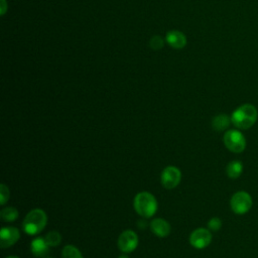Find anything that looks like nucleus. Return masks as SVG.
Returning a JSON list of instances; mask_svg holds the SVG:
<instances>
[{
    "label": "nucleus",
    "instance_id": "nucleus-22",
    "mask_svg": "<svg viewBox=\"0 0 258 258\" xmlns=\"http://www.w3.org/2000/svg\"><path fill=\"white\" fill-rule=\"evenodd\" d=\"M119 258H128V256H126V255H121Z\"/></svg>",
    "mask_w": 258,
    "mask_h": 258
},
{
    "label": "nucleus",
    "instance_id": "nucleus-13",
    "mask_svg": "<svg viewBox=\"0 0 258 258\" xmlns=\"http://www.w3.org/2000/svg\"><path fill=\"white\" fill-rule=\"evenodd\" d=\"M230 123H231V118H229L228 115L220 114V115L216 116V117L213 119L212 126H213V128H214L216 131H223V130H225L226 128L229 127Z\"/></svg>",
    "mask_w": 258,
    "mask_h": 258
},
{
    "label": "nucleus",
    "instance_id": "nucleus-7",
    "mask_svg": "<svg viewBox=\"0 0 258 258\" xmlns=\"http://www.w3.org/2000/svg\"><path fill=\"white\" fill-rule=\"evenodd\" d=\"M138 245V237L135 232L126 230L121 233L118 239V247L124 253H129L135 250Z\"/></svg>",
    "mask_w": 258,
    "mask_h": 258
},
{
    "label": "nucleus",
    "instance_id": "nucleus-6",
    "mask_svg": "<svg viewBox=\"0 0 258 258\" xmlns=\"http://www.w3.org/2000/svg\"><path fill=\"white\" fill-rule=\"evenodd\" d=\"M160 178H161L162 185L167 189H171V188H174L179 183L181 178V173L177 167L167 166L163 169Z\"/></svg>",
    "mask_w": 258,
    "mask_h": 258
},
{
    "label": "nucleus",
    "instance_id": "nucleus-3",
    "mask_svg": "<svg viewBox=\"0 0 258 258\" xmlns=\"http://www.w3.org/2000/svg\"><path fill=\"white\" fill-rule=\"evenodd\" d=\"M133 205L136 213L143 218H150L157 211V202L154 196L146 191L136 195Z\"/></svg>",
    "mask_w": 258,
    "mask_h": 258
},
{
    "label": "nucleus",
    "instance_id": "nucleus-20",
    "mask_svg": "<svg viewBox=\"0 0 258 258\" xmlns=\"http://www.w3.org/2000/svg\"><path fill=\"white\" fill-rule=\"evenodd\" d=\"M150 46L153 49H159L163 46V40L160 36H154L150 40Z\"/></svg>",
    "mask_w": 258,
    "mask_h": 258
},
{
    "label": "nucleus",
    "instance_id": "nucleus-18",
    "mask_svg": "<svg viewBox=\"0 0 258 258\" xmlns=\"http://www.w3.org/2000/svg\"><path fill=\"white\" fill-rule=\"evenodd\" d=\"M222 227V221L219 218H212L208 223V228L214 232L219 231Z\"/></svg>",
    "mask_w": 258,
    "mask_h": 258
},
{
    "label": "nucleus",
    "instance_id": "nucleus-15",
    "mask_svg": "<svg viewBox=\"0 0 258 258\" xmlns=\"http://www.w3.org/2000/svg\"><path fill=\"white\" fill-rule=\"evenodd\" d=\"M0 216L5 222H13L18 217V211L13 207H8L1 211Z\"/></svg>",
    "mask_w": 258,
    "mask_h": 258
},
{
    "label": "nucleus",
    "instance_id": "nucleus-1",
    "mask_svg": "<svg viewBox=\"0 0 258 258\" xmlns=\"http://www.w3.org/2000/svg\"><path fill=\"white\" fill-rule=\"evenodd\" d=\"M258 117L256 108L251 104H243L238 107L231 115V122L238 129H249L252 127Z\"/></svg>",
    "mask_w": 258,
    "mask_h": 258
},
{
    "label": "nucleus",
    "instance_id": "nucleus-23",
    "mask_svg": "<svg viewBox=\"0 0 258 258\" xmlns=\"http://www.w3.org/2000/svg\"><path fill=\"white\" fill-rule=\"evenodd\" d=\"M7 258H18V257H16V256H9V257H7Z\"/></svg>",
    "mask_w": 258,
    "mask_h": 258
},
{
    "label": "nucleus",
    "instance_id": "nucleus-19",
    "mask_svg": "<svg viewBox=\"0 0 258 258\" xmlns=\"http://www.w3.org/2000/svg\"><path fill=\"white\" fill-rule=\"evenodd\" d=\"M9 199V189L5 184L0 185V203L1 205H4Z\"/></svg>",
    "mask_w": 258,
    "mask_h": 258
},
{
    "label": "nucleus",
    "instance_id": "nucleus-16",
    "mask_svg": "<svg viewBox=\"0 0 258 258\" xmlns=\"http://www.w3.org/2000/svg\"><path fill=\"white\" fill-rule=\"evenodd\" d=\"M62 258H83L81 252L78 248L73 245H67L62 249Z\"/></svg>",
    "mask_w": 258,
    "mask_h": 258
},
{
    "label": "nucleus",
    "instance_id": "nucleus-24",
    "mask_svg": "<svg viewBox=\"0 0 258 258\" xmlns=\"http://www.w3.org/2000/svg\"><path fill=\"white\" fill-rule=\"evenodd\" d=\"M44 258H49V257H44Z\"/></svg>",
    "mask_w": 258,
    "mask_h": 258
},
{
    "label": "nucleus",
    "instance_id": "nucleus-17",
    "mask_svg": "<svg viewBox=\"0 0 258 258\" xmlns=\"http://www.w3.org/2000/svg\"><path fill=\"white\" fill-rule=\"evenodd\" d=\"M45 240L46 242L48 243V245L50 247H55V246H58L60 241H61V236L58 232L56 231H50L48 232L46 235H45Z\"/></svg>",
    "mask_w": 258,
    "mask_h": 258
},
{
    "label": "nucleus",
    "instance_id": "nucleus-11",
    "mask_svg": "<svg viewBox=\"0 0 258 258\" xmlns=\"http://www.w3.org/2000/svg\"><path fill=\"white\" fill-rule=\"evenodd\" d=\"M166 42L175 49H180L186 44L185 35L178 30H170L166 34Z\"/></svg>",
    "mask_w": 258,
    "mask_h": 258
},
{
    "label": "nucleus",
    "instance_id": "nucleus-8",
    "mask_svg": "<svg viewBox=\"0 0 258 258\" xmlns=\"http://www.w3.org/2000/svg\"><path fill=\"white\" fill-rule=\"evenodd\" d=\"M212 241V234L209 230L204 228H199L195 230L189 236V243L192 247L197 249H204Z\"/></svg>",
    "mask_w": 258,
    "mask_h": 258
},
{
    "label": "nucleus",
    "instance_id": "nucleus-9",
    "mask_svg": "<svg viewBox=\"0 0 258 258\" xmlns=\"http://www.w3.org/2000/svg\"><path fill=\"white\" fill-rule=\"evenodd\" d=\"M20 238L19 231L14 227H3L0 231V245L2 248H8L15 244Z\"/></svg>",
    "mask_w": 258,
    "mask_h": 258
},
{
    "label": "nucleus",
    "instance_id": "nucleus-14",
    "mask_svg": "<svg viewBox=\"0 0 258 258\" xmlns=\"http://www.w3.org/2000/svg\"><path fill=\"white\" fill-rule=\"evenodd\" d=\"M242 171H243V164L239 160H233V161L229 162V164L227 165V168H226L227 175L230 178L239 177L241 175Z\"/></svg>",
    "mask_w": 258,
    "mask_h": 258
},
{
    "label": "nucleus",
    "instance_id": "nucleus-12",
    "mask_svg": "<svg viewBox=\"0 0 258 258\" xmlns=\"http://www.w3.org/2000/svg\"><path fill=\"white\" fill-rule=\"evenodd\" d=\"M150 230L157 237L163 238L170 233V226L164 219H154L150 223Z\"/></svg>",
    "mask_w": 258,
    "mask_h": 258
},
{
    "label": "nucleus",
    "instance_id": "nucleus-2",
    "mask_svg": "<svg viewBox=\"0 0 258 258\" xmlns=\"http://www.w3.org/2000/svg\"><path fill=\"white\" fill-rule=\"evenodd\" d=\"M46 214L40 209L30 211L23 220V230L28 235H36L46 226Z\"/></svg>",
    "mask_w": 258,
    "mask_h": 258
},
{
    "label": "nucleus",
    "instance_id": "nucleus-5",
    "mask_svg": "<svg viewBox=\"0 0 258 258\" xmlns=\"http://www.w3.org/2000/svg\"><path fill=\"white\" fill-rule=\"evenodd\" d=\"M252 204L251 196L243 190L234 194L230 201L231 209L237 215H244L248 213L252 208Z\"/></svg>",
    "mask_w": 258,
    "mask_h": 258
},
{
    "label": "nucleus",
    "instance_id": "nucleus-4",
    "mask_svg": "<svg viewBox=\"0 0 258 258\" xmlns=\"http://www.w3.org/2000/svg\"><path fill=\"white\" fill-rule=\"evenodd\" d=\"M225 146L234 153H240L244 151L246 147V139L239 130H229L223 137Z\"/></svg>",
    "mask_w": 258,
    "mask_h": 258
},
{
    "label": "nucleus",
    "instance_id": "nucleus-10",
    "mask_svg": "<svg viewBox=\"0 0 258 258\" xmlns=\"http://www.w3.org/2000/svg\"><path fill=\"white\" fill-rule=\"evenodd\" d=\"M49 245L45 238H34L30 243V251L35 257H44L49 252Z\"/></svg>",
    "mask_w": 258,
    "mask_h": 258
},
{
    "label": "nucleus",
    "instance_id": "nucleus-21",
    "mask_svg": "<svg viewBox=\"0 0 258 258\" xmlns=\"http://www.w3.org/2000/svg\"><path fill=\"white\" fill-rule=\"evenodd\" d=\"M1 2H2V10H1V14H4V13H5V10H6L5 0H1Z\"/></svg>",
    "mask_w": 258,
    "mask_h": 258
}]
</instances>
